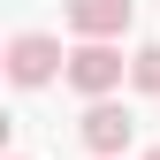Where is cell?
Segmentation results:
<instances>
[{
	"label": "cell",
	"instance_id": "5b68a950",
	"mask_svg": "<svg viewBox=\"0 0 160 160\" xmlns=\"http://www.w3.org/2000/svg\"><path fill=\"white\" fill-rule=\"evenodd\" d=\"M130 84L160 99V46H137V53H130Z\"/></svg>",
	"mask_w": 160,
	"mask_h": 160
},
{
	"label": "cell",
	"instance_id": "277c9868",
	"mask_svg": "<svg viewBox=\"0 0 160 160\" xmlns=\"http://www.w3.org/2000/svg\"><path fill=\"white\" fill-rule=\"evenodd\" d=\"M137 15V0H69V31L76 38H122Z\"/></svg>",
	"mask_w": 160,
	"mask_h": 160
},
{
	"label": "cell",
	"instance_id": "3957f363",
	"mask_svg": "<svg viewBox=\"0 0 160 160\" xmlns=\"http://www.w3.org/2000/svg\"><path fill=\"white\" fill-rule=\"evenodd\" d=\"M76 137H84L92 160H122V145L137 137V122H130V107H114V99H92L84 122H76Z\"/></svg>",
	"mask_w": 160,
	"mask_h": 160
},
{
	"label": "cell",
	"instance_id": "6da1fadb",
	"mask_svg": "<svg viewBox=\"0 0 160 160\" xmlns=\"http://www.w3.org/2000/svg\"><path fill=\"white\" fill-rule=\"evenodd\" d=\"M122 76H130V61H122L114 38H84V46H69V84L84 92V99H114Z\"/></svg>",
	"mask_w": 160,
	"mask_h": 160
},
{
	"label": "cell",
	"instance_id": "52a82bcc",
	"mask_svg": "<svg viewBox=\"0 0 160 160\" xmlns=\"http://www.w3.org/2000/svg\"><path fill=\"white\" fill-rule=\"evenodd\" d=\"M15 160H23V152H15Z\"/></svg>",
	"mask_w": 160,
	"mask_h": 160
},
{
	"label": "cell",
	"instance_id": "7a4b0ae2",
	"mask_svg": "<svg viewBox=\"0 0 160 160\" xmlns=\"http://www.w3.org/2000/svg\"><path fill=\"white\" fill-rule=\"evenodd\" d=\"M8 76H15L23 92L53 84V76H69V53H61V38H46V31H15V38H8Z\"/></svg>",
	"mask_w": 160,
	"mask_h": 160
},
{
	"label": "cell",
	"instance_id": "8992f818",
	"mask_svg": "<svg viewBox=\"0 0 160 160\" xmlns=\"http://www.w3.org/2000/svg\"><path fill=\"white\" fill-rule=\"evenodd\" d=\"M145 160H160V145H152V152H145Z\"/></svg>",
	"mask_w": 160,
	"mask_h": 160
}]
</instances>
